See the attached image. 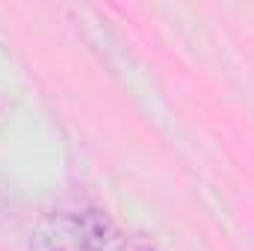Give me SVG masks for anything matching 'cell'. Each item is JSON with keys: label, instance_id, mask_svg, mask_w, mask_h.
I'll return each instance as SVG.
<instances>
[{"label": "cell", "instance_id": "cell-2", "mask_svg": "<svg viewBox=\"0 0 254 251\" xmlns=\"http://www.w3.org/2000/svg\"><path fill=\"white\" fill-rule=\"evenodd\" d=\"M136 251H160V249H157L154 243H145V240H139V243H136Z\"/></svg>", "mask_w": 254, "mask_h": 251}, {"label": "cell", "instance_id": "cell-1", "mask_svg": "<svg viewBox=\"0 0 254 251\" xmlns=\"http://www.w3.org/2000/svg\"><path fill=\"white\" fill-rule=\"evenodd\" d=\"M30 251H127V237L110 213L86 207L42 216L33 228Z\"/></svg>", "mask_w": 254, "mask_h": 251}]
</instances>
